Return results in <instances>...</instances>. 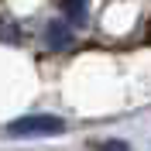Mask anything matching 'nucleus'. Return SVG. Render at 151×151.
Returning a JSON list of instances; mask_svg holds the SVG:
<instances>
[{
  "mask_svg": "<svg viewBox=\"0 0 151 151\" xmlns=\"http://www.w3.org/2000/svg\"><path fill=\"white\" fill-rule=\"evenodd\" d=\"M48 45H52V48L72 45V28H69V24H62V21H52V24H48Z\"/></svg>",
  "mask_w": 151,
  "mask_h": 151,
  "instance_id": "f03ea898",
  "label": "nucleus"
},
{
  "mask_svg": "<svg viewBox=\"0 0 151 151\" xmlns=\"http://www.w3.org/2000/svg\"><path fill=\"white\" fill-rule=\"evenodd\" d=\"M62 10H65V17H69V21L83 24L86 14H89V0H62Z\"/></svg>",
  "mask_w": 151,
  "mask_h": 151,
  "instance_id": "7ed1b4c3",
  "label": "nucleus"
},
{
  "mask_svg": "<svg viewBox=\"0 0 151 151\" xmlns=\"http://www.w3.org/2000/svg\"><path fill=\"white\" fill-rule=\"evenodd\" d=\"M55 131H62V120L55 117H24L10 124V134H55Z\"/></svg>",
  "mask_w": 151,
  "mask_h": 151,
  "instance_id": "f257e3e1",
  "label": "nucleus"
},
{
  "mask_svg": "<svg viewBox=\"0 0 151 151\" xmlns=\"http://www.w3.org/2000/svg\"><path fill=\"white\" fill-rule=\"evenodd\" d=\"M148 35H151V28H148Z\"/></svg>",
  "mask_w": 151,
  "mask_h": 151,
  "instance_id": "20e7f679",
  "label": "nucleus"
}]
</instances>
